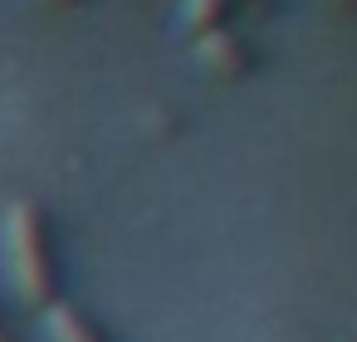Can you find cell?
Returning a JSON list of instances; mask_svg holds the SVG:
<instances>
[{"instance_id": "52a82bcc", "label": "cell", "mask_w": 357, "mask_h": 342, "mask_svg": "<svg viewBox=\"0 0 357 342\" xmlns=\"http://www.w3.org/2000/svg\"><path fill=\"white\" fill-rule=\"evenodd\" d=\"M50 6H64V10H74V6H84V0H50Z\"/></svg>"}, {"instance_id": "6da1fadb", "label": "cell", "mask_w": 357, "mask_h": 342, "mask_svg": "<svg viewBox=\"0 0 357 342\" xmlns=\"http://www.w3.org/2000/svg\"><path fill=\"white\" fill-rule=\"evenodd\" d=\"M0 240H6V269L15 279V288L50 308L59 303V288H64V264H59V244H54V220L45 215L40 201L20 196L10 201L6 220H0Z\"/></svg>"}, {"instance_id": "277c9868", "label": "cell", "mask_w": 357, "mask_h": 342, "mask_svg": "<svg viewBox=\"0 0 357 342\" xmlns=\"http://www.w3.org/2000/svg\"><path fill=\"white\" fill-rule=\"evenodd\" d=\"M235 0H181V25L191 35H211V30H230L235 20Z\"/></svg>"}, {"instance_id": "ba28073f", "label": "cell", "mask_w": 357, "mask_h": 342, "mask_svg": "<svg viewBox=\"0 0 357 342\" xmlns=\"http://www.w3.org/2000/svg\"><path fill=\"white\" fill-rule=\"evenodd\" d=\"M342 6H357V0H342Z\"/></svg>"}, {"instance_id": "7a4b0ae2", "label": "cell", "mask_w": 357, "mask_h": 342, "mask_svg": "<svg viewBox=\"0 0 357 342\" xmlns=\"http://www.w3.org/2000/svg\"><path fill=\"white\" fill-rule=\"evenodd\" d=\"M196 59L220 74V79H245L259 69V49L230 25V30H211V35H196Z\"/></svg>"}, {"instance_id": "8992f818", "label": "cell", "mask_w": 357, "mask_h": 342, "mask_svg": "<svg viewBox=\"0 0 357 342\" xmlns=\"http://www.w3.org/2000/svg\"><path fill=\"white\" fill-rule=\"evenodd\" d=\"M0 342H20V337L10 332V322H6V313H0Z\"/></svg>"}, {"instance_id": "3957f363", "label": "cell", "mask_w": 357, "mask_h": 342, "mask_svg": "<svg viewBox=\"0 0 357 342\" xmlns=\"http://www.w3.org/2000/svg\"><path fill=\"white\" fill-rule=\"evenodd\" d=\"M45 322H50V337L54 342H118L84 303H74V298H59V303H50L45 308Z\"/></svg>"}, {"instance_id": "5b68a950", "label": "cell", "mask_w": 357, "mask_h": 342, "mask_svg": "<svg viewBox=\"0 0 357 342\" xmlns=\"http://www.w3.org/2000/svg\"><path fill=\"white\" fill-rule=\"evenodd\" d=\"M235 6H245V10H259V15H269V10H274V0H235Z\"/></svg>"}]
</instances>
